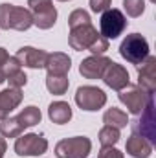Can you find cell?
I'll use <instances>...</instances> for the list:
<instances>
[{
  "label": "cell",
  "mask_w": 156,
  "mask_h": 158,
  "mask_svg": "<svg viewBox=\"0 0 156 158\" xmlns=\"http://www.w3.org/2000/svg\"><path fill=\"white\" fill-rule=\"evenodd\" d=\"M48 151V140L42 134H20L15 142V153L18 156H40Z\"/></svg>",
  "instance_id": "obj_10"
},
{
  "label": "cell",
  "mask_w": 156,
  "mask_h": 158,
  "mask_svg": "<svg viewBox=\"0 0 156 158\" xmlns=\"http://www.w3.org/2000/svg\"><path fill=\"white\" fill-rule=\"evenodd\" d=\"M68 86H70L68 76H48V77H46V88H48L53 96H63V94H66Z\"/></svg>",
  "instance_id": "obj_22"
},
{
  "label": "cell",
  "mask_w": 156,
  "mask_h": 158,
  "mask_svg": "<svg viewBox=\"0 0 156 158\" xmlns=\"http://www.w3.org/2000/svg\"><path fill=\"white\" fill-rule=\"evenodd\" d=\"M4 72H6V81H9V86L11 88H22L28 83L26 74L22 72V64L17 61V57H9L6 61Z\"/></svg>",
  "instance_id": "obj_17"
},
{
  "label": "cell",
  "mask_w": 156,
  "mask_h": 158,
  "mask_svg": "<svg viewBox=\"0 0 156 158\" xmlns=\"http://www.w3.org/2000/svg\"><path fill=\"white\" fill-rule=\"evenodd\" d=\"M48 52L39 50V48H33V46H22L20 50H17L15 57L17 61L26 66V68H33V70H40L46 66V61H48Z\"/></svg>",
  "instance_id": "obj_11"
},
{
  "label": "cell",
  "mask_w": 156,
  "mask_h": 158,
  "mask_svg": "<svg viewBox=\"0 0 156 158\" xmlns=\"http://www.w3.org/2000/svg\"><path fill=\"white\" fill-rule=\"evenodd\" d=\"M101 79H103V83H105L107 86H110L112 90H117V92L130 85L129 72H127L121 64H117V63H110V64L105 68Z\"/></svg>",
  "instance_id": "obj_14"
},
{
  "label": "cell",
  "mask_w": 156,
  "mask_h": 158,
  "mask_svg": "<svg viewBox=\"0 0 156 158\" xmlns=\"http://www.w3.org/2000/svg\"><path fill=\"white\" fill-rule=\"evenodd\" d=\"M88 22H92V20H90L88 11H84V9H74L70 13V17H68V26L70 28H76V26H81V24H88Z\"/></svg>",
  "instance_id": "obj_26"
},
{
  "label": "cell",
  "mask_w": 156,
  "mask_h": 158,
  "mask_svg": "<svg viewBox=\"0 0 156 158\" xmlns=\"http://www.w3.org/2000/svg\"><path fill=\"white\" fill-rule=\"evenodd\" d=\"M22 90L20 88H6L0 92V119L7 118L20 103H22Z\"/></svg>",
  "instance_id": "obj_15"
},
{
  "label": "cell",
  "mask_w": 156,
  "mask_h": 158,
  "mask_svg": "<svg viewBox=\"0 0 156 158\" xmlns=\"http://www.w3.org/2000/svg\"><path fill=\"white\" fill-rule=\"evenodd\" d=\"M33 26L31 13L26 7L13 4H0V30L26 31Z\"/></svg>",
  "instance_id": "obj_2"
},
{
  "label": "cell",
  "mask_w": 156,
  "mask_h": 158,
  "mask_svg": "<svg viewBox=\"0 0 156 158\" xmlns=\"http://www.w3.org/2000/svg\"><path fill=\"white\" fill-rule=\"evenodd\" d=\"M76 103L81 110H86V112H96L99 109L105 107L107 103V94L97 88V86H79L77 92H76Z\"/></svg>",
  "instance_id": "obj_8"
},
{
  "label": "cell",
  "mask_w": 156,
  "mask_h": 158,
  "mask_svg": "<svg viewBox=\"0 0 156 158\" xmlns=\"http://www.w3.org/2000/svg\"><path fill=\"white\" fill-rule=\"evenodd\" d=\"M6 149H7L6 140H4V138H0V158H4V155H6Z\"/></svg>",
  "instance_id": "obj_30"
},
{
  "label": "cell",
  "mask_w": 156,
  "mask_h": 158,
  "mask_svg": "<svg viewBox=\"0 0 156 158\" xmlns=\"http://www.w3.org/2000/svg\"><path fill=\"white\" fill-rule=\"evenodd\" d=\"M103 123L105 125H110V127H116V129H123V127H127L129 118H127V112H123V110H119L116 107H112V109H109L103 114Z\"/></svg>",
  "instance_id": "obj_21"
},
{
  "label": "cell",
  "mask_w": 156,
  "mask_h": 158,
  "mask_svg": "<svg viewBox=\"0 0 156 158\" xmlns=\"http://www.w3.org/2000/svg\"><path fill=\"white\" fill-rule=\"evenodd\" d=\"M22 125L17 118H4L0 119V134L4 138H18L22 134Z\"/></svg>",
  "instance_id": "obj_23"
},
{
  "label": "cell",
  "mask_w": 156,
  "mask_h": 158,
  "mask_svg": "<svg viewBox=\"0 0 156 158\" xmlns=\"http://www.w3.org/2000/svg\"><path fill=\"white\" fill-rule=\"evenodd\" d=\"M151 2H156V0H151Z\"/></svg>",
  "instance_id": "obj_33"
},
{
  "label": "cell",
  "mask_w": 156,
  "mask_h": 158,
  "mask_svg": "<svg viewBox=\"0 0 156 158\" xmlns=\"http://www.w3.org/2000/svg\"><path fill=\"white\" fill-rule=\"evenodd\" d=\"M127 28V17L123 15V11H119L116 7H110L107 11L101 13V20H99V33L105 39H117Z\"/></svg>",
  "instance_id": "obj_7"
},
{
  "label": "cell",
  "mask_w": 156,
  "mask_h": 158,
  "mask_svg": "<svg viewBox=\"0 0 156 158\" xmlns=\"http://www.w3.org/2000/svg\"><path fill=\"white\" fill-rule=\"evenodd\" d=\"M123 9L132 19L142 17V13L145 11V0H123Z\"/></svg>",
  "instance_id": "obj_25"
},
{
  "label": "cell",
  "mask_w": 156,
  "mask_h": 158,
  "mask_svg": "<svg viewBox=\"0 0 156 158\" xmlns=\"http://www.w3.org/2000/svg\"><path fill=\"white\" fill-rule=\"evenodd\" d=\"M44 68L48 70V76H68L72 68V59L63 52H53L48 55Z\"/></svg>",
  "instance_id": "obj_16"
},
{
  "label": "cell",
  "mask_w": 156,
  "mask_h": 158,
  "mask_svg": "<svg viewBox=\"0 0 156 158\" xmlns=\"http://www.w3.org/2000/svg\"><path fill=\"white\" fill-rule=\"evenodd\" d=\"M92 151V142L86 136H74L57 142L55 156L57 158H86Z\"/></svg>",
  "instance_id": "obj_6"
},
{
  "label": "cell",
  "mask_w": 156,
  "mask_h": 158,
  "mask_svg": "<svg viewBox=\"0 0 156 158\" xmlns=\"http://www.w3.org/2000/svg\"><path fill=\"white\" fill-rule=\"evenodd\" d=\"M7 59H9V53H7L4 48H0V66H4Z\"/></svg>",
  "instance_id": "obj_29"
},
{
  "label": "cell",
  "mask_w": 156,
  "mask_h": 158,
  "mask_svg": "<svg viewBox=\"0 0 156 158\" xmlns=\"http://www.w3.org/2000/svg\"><path fill=\"white\" fill-rule=\"evenodd\" d=\"M142 116L132 121V134H138L151 142L153 145L156 143V109H154V98L149 99L145 109L140 112Z\"/></svg>",
  "instance_id": "obj_5"
},
{
  "label": "cell",
  "mask_w": 156,
  "mask_h": 158,
  "mask_svg": "<svg viewBox=\"0 0 156 158\" xmlns=\"http://www.w3.org/2000/svg\"><path fill=\"white\" fill-rule=\"evenodd\" d=\"M48 116L55 125H64L72 119V107L66 101H53L48 107Z\"/></svg>",
  "instance_id": "obj_19"
},
{
  "label": "cell",
  "mask_w": 156,
  "mask_h": 158,
  "mask_svg": "<svg viewBox=\"0 0 156 158\" xmlns=\"http://www.w3.org/2000/svg\"><path fill=\"white\" fill-rule=\"evenodd\" d=\"M97 158H123V153L117 151L116 147H103L99 151Z\"/></svg>",
  "instance_id": "obj_28"
},
{
  "label": "cell",
  "mask_w": 156,
  "mask_h": 158,
  "mask_svg": "<svg viewBox=\"0 0 156 158\" xmlns=\"http://www.w3.org/2000/svg\"><path fill=\"white\" fill-rule=\"evenodd\" d=\"M138 86L147 94H154L156 90V57L149 55L145 61L138 64Z\"/></svg>",
  "instance_id": "obj_12"
},
{
  "label": "cell",
  "mask_w": 156,
  "mask_h": 158,
  "mask_svg": "<svg viewBox=\"0 0 156 158\" xmlns=\"http://www.w3.org/2000/svg\"><path fill=\"white\" fill-rule=\"evenodd\" d=\"M119 55L130 64H140L149 57V42L140 33H130L119 44Z\"/></svg>",
  "instance_id": "obj_3"
},
{
  "label": "cell",
  "mask_w": 156,
  "mask_h": 158,
  "mask_svg": "<svg viewBox=\"0 0 156 158\" xmlns=\"http://www.w3.org/2000/svg\"><path fill=\"white\" fill-rule=\"evenodd\" d=\"M28 11L39 30H50L57 22V9L51 0H28Z\"/></svg>",
  "instance_id": "obj_4"
},
{
  "label": "cell",
  "mask_w": 156,
  "mask_h": 158,
  "mask_svg": "<svg viewBox=\"0 0 156 158\" xmlns=\"http://www.w3.org/2000/svg\"><path fill=\"white\" fill-rule=\"evenodd\" d=\"M112 61L105 55H90L86 59L81 61L79 64V74L84 79H101L105 68L110 64Z\"/></svg>",
  "instance_id": "obj_13"
},
{
  "label": "cell",
  "mask_w": 156,
  "mask_h": 158,
  "mask_svg": "<svg viewBox=\"0 0 156 158\" xmlns=\"http://www.w3.org/2000/svg\"><path fill=\"white\" fill-rule=\"evenodd\" d=\"M68 44L77 50H88L94 55H103L109 50V39H105L94 26L92 22L88 24H81L76 28H70V35H68Z\"/></svg>",
  "instance_id": "obj_1"
},
{
  "label": "cell",
  "mask_w": 156,
  "mask_h": 158,
  "mask_svg": "<svg viewBox=\"0 0 156 158\" xmlns=\"http://www.w3.org/2000/svg\"><path fill=\"white\" fill-rule=\"evenodd\" d=\"M6 81V72H4V66H0V85Z\"/></svg>",
  "instance_id": "obj_31"
},
{
  "label": "cell",
  "mask_w": 156,
  "mask_h": 158,
  "mask_svg": "<svg viewBox=\"0 0 156 158\" xmlns=\"http://www.w3.org/2000/svg\"><path fill=\"white\" fill-rule=\"evenodd\" d=\"M112 0H90V9L94 13H103L107 9H110Z\"/></svg>",
  "instance_id": "obj_27"
},
{
  "label": "cell",
  "mask_w": 156,
  "mask_h": 158,
  "mask_svg": "<svg viewBox=\"0 0 156 158\" xmlns=\"http://www.w3.org/2000/svg\"><path fill=\"white\" fill-rule=\"evenodd\" d=\"M117 142H119V129L110 127V125H105L99 131V143L103 147H114Z\"/></svg>",
  "instance_id": "obj_24"
},
{
  "label": "cell",
  "mask_w": 156,
  "mask_h": 158,
  "mask_svg": "<svg viewBox=\"0 0 156 158\" xmlns=\"http://www.w3.org/2000/svg\"><path fill=\"white\" fill-rule=\"evenodd\" d=\"M153 98V94H147L143 88H140L138 85H129L123 90H119V101L127 107V110L134 116H140V112L145 109V105L149 103V99Z\"/></svg>",
  "instance_id": "obj_9"
},
{
  "label": "cell",
  "mask_w": 156,
  "mask_h": 158,
  "mask_svg": "<svg viewBox=\"0 0 156 158\" xmlns=\"http://www.w3.org/2000/svg\"><path fill=\"white\" fill-rule=\"evenodd\" d=\"M125 149H127V153L132 158H149L153 155V143L147 142L145 138L138 136V134H132L127 140Z\"/></svg>",
  "instance_id": "obj_18"
},
{
  "label": "cell",
  "mask_w": 156,
  "mask_h": 158,
  "mask_svg": "<svg viewBox=\"0 0 156 158\" xmlns=\"http://www.w3.org/2000/svg\"><path fill=\"white\" fill-rule=\"evenodd\" d=\"M17 119H18V123L22 125V129H28V127L39 125L40 119H42V114H40V110L35 105H30V107H26V109L20 110V114L17 116Z\"/></svg>",
  "instance_id": "obj_20"
},
{
  "label": "cell",
  "mask_w": 156,
  "mask_h": 158,
  "mask_svg": "<svg viewBox=\"0 0 156 158\" xmlns=\"http://www.w3.org/2000/svg\"><path fill=\"white\" fill-rule=\"evenodd\" d=\"M59 2H68V0H59Z\"/></svg>",
  "instance_id": "obj_32"
}]
</instances>
